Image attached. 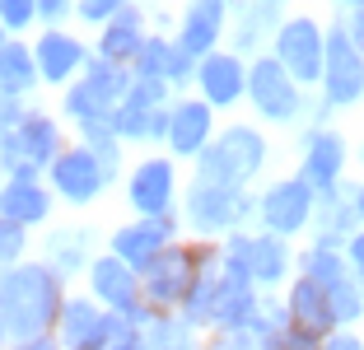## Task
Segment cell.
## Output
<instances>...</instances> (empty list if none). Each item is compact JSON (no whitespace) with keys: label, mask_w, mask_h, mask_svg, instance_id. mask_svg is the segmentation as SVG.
Masks as SVG:
<instances>
[{"label":"cell","mask_w":364,"mask_h":350,"mask_svg":"<svg viewBox=\"0 0 364 350\" xmlns=\"http://www.w3.org/2000/svg\"><path fill=\"white\" fill-rule=\"evenodd\" d=\"M336 28H341V33H346V43H350L355 52L364 56V10H360V14H346V19H336Z\"/></svg>","instance_id":"cell-19"},{"label":"cell","mask_w":364,"mask_h":350,"mask_svg":"<svg viewBox=\"0 0 364 350\" xmlns=\"http://www.w3.org/2000/svg\"><path fill=\"white\" fill-rule=\"evenodd\" d=\"M346 266H350V276L364 285V229L350 233V243H346Z\"/></svg>","instance_id":"cell-18"},{"label":"cell","mask_w":364,"mask_h":350,"mask_svg":"<svg viewBox=\"0 0 364 350\" xmlns=\"http://www.w3.org/2000/svg\"><path fill=\"white\" fill-rule=\"evenodd\" d=\"M201 89L210 103H234L243 94V65L234 56H205L201 65Z\"/></svg>","instance_id":"cell-9"},{"label":"cell","mask_w":364,"mask_h":350,"mask_svg":"<svg viewBox=\"0 0 364 350\" xmlns=\"http://www.w3.org/2000/svg\"><path fill=\"white\" fill-rule=\"evenodd\" d=\"M98 290H103L107 304H117V308H131V299H136V280H131V271L122 262L98 266Z\"/></svg>","instance_id":"cell-16"},{"label":"cell","mask_w":364,"mask_h":350,"mask_svg":"<svg viewBox=\"0 0 364 350\" xmlns=\"http://www.w3.org/2000/svg\"><path fill=\"white\" fill-rule=\"evenodd\" d=\"M220 14H225L220 0H196V5H192V23H187V47H192V52H205V47L215 43Z\"/></svg>","instance_id":"cell-15"},{"label":"cell","mask_w":364,"mask_h":350,"mask_svg":"<svg viewBox=\"0 0 364 350\" xmlns=\"http://www.w3.org/2000/svg\"><path fill=\"white\" fill-rule=\"evenodd\" d=\"M262 154H267V145H262V136L257 131H229L225 140H220V149H215L210 159V173L215 178H252L257 173V164H262ZM201 164V169H205Z\"/></svg>","instance_id":"cell-5"},{"label":"cell","mask_w":364,"mask_h":350,"mask_svg":"<svg viewBox=\"0 0 364 350\" xmlns=\"http://www.w3.org/2000/svg\"><path fill=\"white\" fill-rule=\"evenodd\" d=\"M309 215H313V187L304 178H289V182H280V187L267 191V224L276 233L304 229Z\"/></svg>","instance_id":"cell-6"},{"label":"cell","mask_w":364,"mask_h":350,"mask_svg":"<svg viewBox=\"0 0 364 350\" xmlns=\"http://www.w3.org/2000/svg\"><path fill=\"white\" fill-rule=\"evenodd\" d=\"M346 154H350V145H346L341 131H318L309 140V154H304V182L318 196L336 191L341 187V173H346Z\"/></svg>","instance_id":"cell-4"},{"label":"cell","mask_w":364,"mask_h":350,"mask_svg":"<svg viewBox=\"0 0 364 350\" xmlns=\"http://www.w3.org/2000/svg\"><path fill=\"white\" fill-rule=\"evenodd\" d=\"M145 295L154 299V304H178L182 295H187V257L182 253H173L168 262H154V271H150V285H145Z\"/></svg>","instance_id":"cell-10"},{"label":"cell","mask_w":364,"mask_h":350,"mask_svg":"<svg viewBox=\"0 0 364 350\" xmlns=\"http://www.w3.org/2000/svg\"><path fill=\"white\" fill-rule=\"evenodd\" d=\"M173 196V169L164 159H150L140 164L136 173H131V201L140 206V211H164Z\"/></svg>","instance_id":"cell-8"},{"label":"cell","mask_w":364,"mask_h":350,"mask_svg":"<svg viewBox=\"0 0 364 350\" xmlns=\"http://www.w3.org/2000/svg\"><path fill=\"white\" fill-rule=\"evenodd\" d=\"M327 299H332V322H336V327H355V322H364V285L355 276L341 280V285H332Z\"/></svg>","instance_id":"cell-14"},{"label":"cell","mask_w":364,"mask_h":350,"mask_svg":"<svg viewBox=\"0 0 364 350\" xmlns=\"http://www.w3.org/2000/svg\"><path fill=\"white\" fill-rule=\"evenodd\" d=\"M322 350H364V341L355 336L350 327H336V332H327V336H322Z\"/></svg>","instance_id":"cell-20"},{"label":"cell","mask_w":364,"mask_h":350,"mask_svg":"<svg viewBox=\"0 0 364 350\" xmlns=\"http://www.w3.org/2000/svg\"><path fill=\"white\" fill-rule=\"evenodd\" d=\"M304 276L318 280L322 290H332V285H341V280H350L346 253H336V248H309V257H304Z\"/></svg>","instance_id":"cell-12"},{"label":"cell","mask_w":364,"mask_h":350,"mask_svg":"<svg viewBox=\"0 0 364 350\" xmlns=\"http://www.w3.org/2000/svg\"><path fill=\"white\" fill-rule=\"evenodd\" d=\"M247 253H252V276H257L262 285H276V280L285 276L289 253H285V243H280V238H257Z\"/></svg>","instance_id":"cell-13"},{"label":"cell","mask_w":364,"mask_h":350,"mask_svg":"<svg viewBox=\"0 0 364 350\" xmlns=\"http://www.w3.org/2000/svg\"><path fill=\"white\" fill-rule=\"evenodd\" d=\"M215 350H229V346H215Z\"/></svg>","instance_id":"cell-23"},{"label":"cell","mask_w":364,"mask_h":350,"mask_svg":"<svg viewBox=\"0 0 364 350\" xmlns=\"http://www.w3.org/2000/svg\"><path fill=\"white\" fill-rule=\"evenodd\" d=\"M289 322L299 332H309V336H327V332H336V322H332V299H327V290L318 285V280H309L304 276L299 285L289 290Z\"/></svg>","instance_id":"cell-7"},{"label":"cell","mask_w":364,"mask_h":350,"mask_svg":"<svg viewBox=\"0 0 364 350\" xmlns=\"http://www.w3.org/2000/svg\"><path fill=\"white\" fill-rule=\"evenodd\" d=\"M276 56L294 85H318L322 61H327V28L313 19H289L276 33Z\"/></svg>","instance_id":"cell-1"},{"label":"cell","mask_w":364,"mask_h":350,"mask_svg":"<svg viewBox=\"0 0 364 350\" xmlns=\"http://www.w3.org/2000/svg\"><path fill=\"white\" fill-rule=\"evenodd\" d=\"M267 350H322V336H309V332H285V336H276Z\"/></svg>","instance_id":"cell-17"},{"label":"cell","mask_w":364,"mask_h":350,"mask_svg":"<svg viewBox=\"0 0 364 350\" xmlns=\"http://www.w3.org/2000/svg\"><path fill=\"white\" fill-rule=\"evenodd\" d=\"M322 94L327 107H355L364 98V56L346 43V33L327 28V61H322Z\"/></svg>","instance_id":"cell-2"},{"label":"cell","mask_w":364,"mask_h":350,"mask_svg":"<svg viewBox=\"0 0 364 350\" xmlns=\"http://www.w3.org/2000/svg\"><path fill=\"white\" fill-rule=\"evenodd\" d=\"M336 5H346V14H360L364 10V0H336Z\"/></svg>","instance_id":"cell-22"},{"label":"cell","mask_w":364,"mask_h":350,"mask_svg":"<svg viewBox=\"0 0 364 350\" xmlns=\"http://www.w3.org/2000/svg\"><path fill=\"white\" fill-rule=\"evenodd\" d=\"M350 191H355V220H360V229H364V182L350 187Z\"/></svg>","instance_id":"cell-21"},{"label":"cell","mask_w":364,"mask_h":350,"mask_svg":"<svg viewBox=\"0 0 364 350\" xmlns=\"http://www.w3.org/2000/svg\"><path fill=\"white\" fill-rule=\"evenodd\" d=\"M247 89H252V103L271 117V122H289V117L299 112V85L285 75L280 61H257L252 75H247Z\"/></svg>","instance_id":"cell-3"},{"label":"cell","mask_w":364,"mask_h":350,"mask_svg":"<svg viewBox=\"0 0 364 350\" xmlns=\"http://www.w3.org/2000/svg\"><path fill=\"white\" fill-rule=\"evenodd\" d=\"M205 131H210V112H205L201 103H187L173 112V145L182 149V154H192V149L205 145Z\"/></svg>","instance_id":"cell-11"}]
</instances>
